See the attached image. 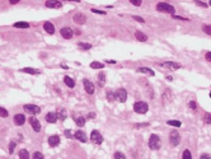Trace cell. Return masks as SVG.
Wrapping results in <instances>:
<instances>
[{"label":"cell","mask_w":211,"mask_h":159,"mask_svg":"<svg viewBox=\"0 0 211 159\" xmlns=\"http://www.w3.org/2000/svg\"><path fill=\"white\" fill-rule=\"evenodd\" d=\"M182 159H192V154H191V152L188 149H186L185 152H183Z\"/></svg>","instance_id":"cell-29"},{"label":"cell","mask_w":211,"mask_h":159,"mask_svg":"<svg viewBox=\"0 0 211 159\" xmlns=\"http://www.w3.org/2000/svg\"><path fill=\"white\" fill-rule=\"evenodd\" d=\"M205 57H206L207 61H211V52H207V54H206V56H205Z\"/></svg>","instance_id":"cell-47"},{"label":"cell","mask_w":211,"mask_h":159,"mask_svg":"<svg viewBox=\"0 0 211 159\" xmlns=\"http://www.w3.org/2000/svg\"><path fill=\"white\" fill-rule=\"evenodd\" d=\"M85 121H87V120L84 119V117H78V119L75 120L76 125H78V126H80V127H81V126H84V125H85Z\"/></svg>","instance_id":"cell-28"},{"label":"cell","mask_w":211,"mask_h":159,"mask_svg":"<svg viewBox=\"0 0 211 159\" xmlns=\"http://www.w3.org/2000/svg\"><path fill=\"white\" fill-rule=\"evenodd\" d=\"M0 116L1 117H8V111L3 107H0Z\"/></svg>","instance_id":"cell-36"},{"label":"cell","mask_w":211,"mask_h":159,"mask_svg":"<svg viewBox=\"0 0 211 159\" xmlns=\"http://www.w3.org/2000/svg\"><path fill=\"white\" fill-rule=\"evenodd\" d=\"M46 7L47 8H61L62 7V4L59 1V0H47L46 1Z\"/></svg>","instance_id":"cell-12"},{"label":"cell","mask_w":211,"mask_h":159,"mask_svg":"<svg viewBox=\"0 0 211 159\" xmlns=\"http://www.w3.org/2000/svg\"><path fill=\"white\" fill-rule=\"evenodd\" d=\"M73 29L69 28V27H64V28L61 29V36L64 38H66V40H70L71 37H73Z\"/></svg>","instance_id":"cell-11"},{"label":"cell","mask_w":211,"mask_h":159,"mask_svg":"<svg viewBox=\"0 0 211 159\" xmlns=\"http://www.w3.org/2000/svg\"><path fill=\"white\" fill-rule=\"evenodd\" d=\"M169 141H171V144L173 145V146H177V145L181 142L179 132H178V131H172L171 135H169Z\"/></svg>","instance_id":"cell-4"},{"label":"cell","mask_w":211,"mask_h":159,"mask_svg":"<svg viewBox=\"0 0 211 159\" xmlns=\"http://www.w3.org/2000/svg\"><path fill=\"white\" fill-rule=\"evenodd\" d=\"M65 135H66V136H67V138H73V135H71L70 130H65Z\"/></svg>","instance_id":"cell-45"},{"label":"cell","mask_w":211,"mask_h":159,"mask_svg":"<svg viewBox=\"0 0 211 159\" xmlns=\"http://www.w3.org/2000/svg\"><path fill=\"white\" fill-rule=\"evenodd\" d=\"M107 98H108L109 102H113V101L116 99V95H114V93L112 92V90H108V92H107Z\"/></svg>","instance_id":"cell-27"},{"label":"cell","mask_w":211,"mask_h":159,"mask_svg":"<svg viewBox=\"0 0 211 159\" xmlns=\"http://www.w3.org/2000/svg\"><path fill=\"white\" fill-rule=\"evenodd\" d=\"M138 71H139V73H144V74H146V75H149V76H154V75H155L154 71H153L151 69H149V68H139Z\"/></svg>","instance_id":"cell-19"},{"label":"cell","mask_w":211,"mask_h":159,"mask_svg":"<svg viewBox=\"0 0 211 159\" xmlns=\"http://www.w3.org/2000/svg\"><path fill=\"white\" fill-rule=\"evenodd\" d=\"M73 21H74V23H76V24H84L87 22V17L83 13H75L73 17Z\"/></svg>","instance_id":"cell-7"},{"label":"cell","mask_w":211,"mask_h":159,"mask_svg":"<svg viewBox=\"0 0 211 159\" xmlns=\"http://www.w3.org/2000/svg\"><path fill=\"white\" fill-rule=\"evenodd\" d=\"M210 98H211V93H210Z\"/></svg>","instance_id":"cell-51"},{"label":"cell","mask_w":211,"mask_h":159,"mask_svg":"<svg viewBox=\"0 0 211 159\" xmlns=\"http://www.w3.org/2000/svg\"><path fill=\"white\" fill-rule=\"evenodd\" d=\"M173 19H179V21H190V19L183 18V17H179V15H173Z\"/></svg>","instance_id":"cell-43"},{"label":"cell","mask_w":211,"mask_h":159,"mask_svg":"<svg viewBox=\"0 0 211 159\" xmlns=\"http://www.w3.org/2000/svg\"><path fill=\"white\" fill-rule=\"evenodd\" d=\"M90 140H92L93 142H95V144H102L103 136L101 135V132L98 130H94V131H92V134H90Z\"/></svg>","instance_id":"cell-5"},{"label":"cell","mask_w":211,"mask_h":159,"mask_svg":"<svg viewBox=\"0 0 211 159\" xmlns=\"http://www.w3.org/2000/svg\"><path fill=\"white\" fill-rule=\"evenodd\" d=\"M14 27L15 28H28L29 24L26 22H17V23H14Z\"/></svg>","instance_id":"cell-23"},{"label":"cell","mask_w":211,"mask_h":159,"mask_svg":"<svg viewBox=\"0 0 211 159\" xmlns=\"http://www.w3.org/2000/svg\"><path fill=\"white\" fill-rule=\"evenodd\" d=\"M205 124H211V113H206L204 117Z\"/></svg>","instance_id":"cell-34"},{"label":"cell","mask_w":211,"mask_h":159,"mask_svg":"<svg viewBox=\"0 0 211 159\" xmlns=\"http://www.w3.org/2000/svg\"><path fill=\"white\" fill-rule=\"evenodd\" d=\"M78 46H79V48H81V50H89V48H92V45H89V43H83V42H80Z\"/></svg>","instance_id":"cell-31"},{"label":"cell","mask_w":211,"mask_h":159,"mask_svg":"<svg viewBox=\"0 0 211 159\" xmlns=\"http://www.w3.org/2000/svg\"><path fill=\"white\" fill-rule=\"evenodd\" d=\"M83 84H84V88H85V92L88 93V94H93V93H94V84H93L90 80L84 79Z\"/></svg>","instance_id":"cell-8"},{"label":"cell","mask_w":211,"mask_h":159,"mask_svg":"<svg viewBox=\"0 0 211 159\" xmlns=\"http://www.w3.org/2000/svg\"><path fill=\"white\" fill-rule=\"evenodd\" d=\"M149 148L153 150H158L160 148V138L158 135H151L149 139Z\"/></svg>","instance_id":"cell-3"},{"label":"cell","mask_w":211,"mask_h":159,"mask_svg":"<svg viewBox=\"0 0 211 159\" xmlns=\"http://www.w3.org/2000/svg\"><path fill=\"white\" fill-rule=\"evenodd\" d=\"M163 66L168 68V69L171 70H177L181 68V64H178V62H173V61H168V62H164V64H161Z\"/></svg>","instance_id":"cell-15"},{"label":"cell","mask_w":211,"mask_h":159,"mask_svg":"<svg viewBox=\"0 0 211 159\" xmlns=\"http://www.w3.org/2000/svg\"><path fill=\"white\" fill-rule=\"evenodd\" d=\"M134 109H135V112H138V113L144 115V113H146V112H148L149 106H148L146 102H142V101H140V102H136L135 105H134Z\"/></svg>","instance_id":"cell-2"},{"label":"cell","mask_w":211,"mask_h":159,"mask_svg":"<svg viewBox=\"0 0 211 159\" xmlns=\"http://www.w3.org/2000/svg\"><path fill=\"white\" fill-rule=\"evenodd\" d=\"M209 5H211V0H210V3H209Z\"/></svg>","instance_id":"cell-50"},{"label":"cell","mask_w":211,"mask_h":159,"mask_svg":"<svg viewBox=\"0 0 211 159\" xmlns=\"http://www.w3.org/2000/svg\"><path fill=\"white\" fill-rule=\"evenodd\" d=\"M10 4H17V3H19V0H9Z\"/></svg>","instance_id":"cell-48"},{"label":"cell","mask_w":211,"mask_h":159,"mask_svg":"<svg viewBox=\"0 0 211 159\" xmlns=\"http://www.w3.org/2000/svg\"><path fill=\"white\" fill-rule=\"evenodd\" d=\"M66 111H65V109H60L59 111V113H57V119H60L61 120V121H64L65 119H66Z\"/></svg>","instance_id":"cell-24"},{"label":"cell","mask_w":211,"mask_h":159,"mask_svg":"<svg viewBox=\"0 0 211 159\" xmlns=\"http://www.w3.org/2000/svg\"><path fill=\"white\" fill-rule=\"evenodd\" d=\"M29 124H31V126L33 127V130L36 131V132H38V131L41 130V124H40V121H38L36 117L32 116L31 119H29Z\"/></svg>","instance_id":"cell-10"},{"label":"cell","mask_w":211,"mask_h":159,"mask_svg":"<svg viewBox=\"0 0 211 159\" xmlns=\"http://www.w3.org/2000/svg\"><path fill=\"white\" fill-rule=\"evenodd\" d=\"M69 1H80V0H69Z\"/></svg>","instance_id":"cell-49"},{"label":"cell","mask_w":211,"mask_h":159,"mask_svg":"<svg viewBox=\"0 0 211 159\" xmlns=\"http://www.w3.org/2000/svg\"><path fill=\"white\" fill-rule=\"evenodd\" d=\"M22 71H23V73H28V74H40V71L36 70V69H32V68H23Z\"/></svg>","instance_id":"cell-26"},{"label":"cell","mask_w":211,"mask_h":159,"mask_svg":"<svg viewBox=\"0 0 211 159\" xmlns=\"http://www.w3.org/2000/svg\"><path fill=\"white\" fill-rule=\"evenodd\" d=\"M113 157H114V159H126V157L123 155V153H121V152H116Z\"/></svg>","instance_id":"cell-32"},{"label":"cell","mask_w":211,"mask_h":159,"mask_svg":"<svg viewBox=\"0 0 211 159\" xmlns=\"http://www.w3.org/2000/svg\"><path fill=\"white\" fill-rule=\"evenodd\" d=\"M167 124L171 125V126H177V127H179L181 125V121H177V120H169V121H167Z\"/></svg>","instance_id":"cell-30"},{"label":"cell","mask_w":211,"mask_h":159,"mask_svg":"<svg viewBox=\"0 0 211 159\" xmlns=\"http://www.w3.org/2000/svg\"><path fill=\"white\" fill-rule=\"evenodd\" d=\"M200 159H211V157H210V155H207V154H202Z\"/></svg>","instance_id":"cell-46"},{"label":"cell","mask_w":211,"mask_h":159,"mask_svg":"<svg viewBox=\"0 0 211 159\" xmlns=\"http://www.w3.org/2000/svg\"><path fill=\"white\" fill-rule=\"evenodd\" d=\"M98 79L101 80V85H102V83L106 80V75H105V73H99V75H98Z\"/></svg>","instance_id":"cell-38"},{"label":"cell","mask_w":211,"mask_h":159,"mask_svg":"<svg viewBox=\"0 0 211 159\" xmlns=\"http://www.w3.org/2000/svg\"><path fill=\"white\" fill-rule=\"evenodd\" d=\"M74 138L78 139V140L81 141V142H85L87 141V135H85V132H84V131H76V132L74 134Z\"/></svg>","instance_id":"cell-17"},{"label":"cell","mask_w":211,"mask_h":159,"mask_svg":"<svg viewBox=\"0 0 211 159\" xmlns=\"http://www.w3.org/2000/svg\"><path fill=\"white\" fill-rule=\"evenodd\" d=\"M24 122H26V117H24V115H15L14 116V124L17 126H22L24 125Z\"/></svg>","instance_id":"cell-14"},{"label":"cell","mask_w":211,"mask_h":159,"mask_svg":"<svg viewBox=\"0 0 211 159\" xmlns=\"http://www.w3.org/2000/svg\"><path fill=\"white\" fill-rule=\"evenodd\" d=\"M64 81H65V84H66L69 88H73V87L75 85V81H74L73 79L70 78V76H65V78H64Z\"/></svg>","instance_id":"cell-21"},{"label":"cell","mask_w":211,"mask_h":159,"mask_svg":"<svg viewBox=\"0 0 211 159\" xmlns=\"http://www.w3.org/2000/svg\"><path fill=\"white\" fill-rule=\"evenodd\" d=\"M134 19H135V21H138V22H140V23H145V21H144V19H142L141 17H138V15H134V17H132Z\"/></svg>","instance_id":"cell-41"},{"label":"cell","mask_w":211,"mask_h":159,"mask_svg":"<svg viewBox=\"0 0 211 159\" xmlns=\"http://www.w3.org/2000/svg\"><path fill=\"white\" fill-rule=\"evenodd\" d=\"M190 107H191V108H192V109H196V102H194V101H191V102H190Z\"/></svg>","instance_id":"cell-44"},{"label":"cell","mask_w":211,"mask_h":159,"mask_svg":"<svg viewBox=\"0 0 211 159\" xmlns=\"http://www.w3.org/2000/svg\"><path fill=\"white\" fill-rule=\"evenodd\" d=\"M135 37H136V40L141 41V42H145V41L148 40L146 34H144L141 31H136V32H135Z\"/></svg>","instance_id":"cell-20"},{"label":"cell","mask_w":211,"mask_h":159,"mask_svg":"<svg viewBox=\"0 0 211 159\" xmlns=\"http://www.w3.org/2000/svg\"><path fill=\"white\" fill-rule=\"evenodd\" d=\"M157 9L159 12L168 13V14H174V12H176V9L171 4H167V3H159V4H157Z\"/></svg>","instance_id":"cell-1"},{"label":"cell","mask_w":211,"mask_h":159,"mask_svg":"<svg viewBox=\"0 0 211 159\" xmlns=\"http://www.w3.org/2000/svg\"><path fill=\"white\" fill-rule=\"evenodd\" d=\"M33 159H45V158H43V155L40 152H36L33 154Z\"/></svg>","instance_id":"cell-39"},{"label":"cell","mask_w":211,"mask_h":159,"mask_svg":"<svg viewBox=\"0 0 211 159\" xmlns=\"http://www.w3.org/2000/svg\"><path fill=\"white\" fill-rule=\"evenodd\" d=\"M14 148H15V141H10V144H9V153L10 154L14 153Z\"/></svg>","instance_id":"cell-35"},{"label":"cell","mask_w":211,"mask_h":159,"mask_svg":"<svg viewBox=\"0 0 211 159\" xmlns=\"http://www.w3.org/2000/svg\"><path fill=\"white\" fill-rule=\"evenodd\" d=\"M130 3L132 5H136V7H140L141 5V0H130Z\"/></svg>","instance_id":"cell-40"},{"label":"cell","mask_w":211,"mask_h":159,"mask_svg":"<svg viewBox=\"0 0 211 159\" xmlns=\"http://www.w3.org/2000/svg\"><path fill=\"white\" fill-rule=\"evenodd\" d=\"M103 66H105V65H103L102 62H98V61H93L92 64H90V68H92V69H103Z\"/></svg>","instance_id":"cell-22"},{"label":"cell","mask_w":211,"mask_h":159,"mask_svg":"<svg viewBox=\"0 0 211 159\" xmlns=\"http://www.w3.org/2000/svg\"><path fill=\"white\" fill-rule=\"evenodd\" d=\"M19 159H29V154L27 150L22 149L21 152H19Z\"/></svg>","instance_id":"cell-25"},{"label":"cell","mask_w":211,"mask_h":159,"mask_svg":"<svg viewBox=\"0 0 211 159\" xmlns=\"http://www.w3.org/2000/svg\"><path fill=\"white\" fill-rule=\"evenodd\" d=\"M60 144V138L57 135H52L48 138V145L50 146H57Z\"/></svg>","instance_id":"cell-16"},{"label":"cell","mask_w":211,"mask_h":159,"mask_svg":"<svg viewBox=\"0 0 211 159\" xmlns=\"http://www.w3.org/2000/svg\"><path fill=\"white\" fill-rule=\"evenodd\" d=\"M114 95H116V99L120 101V102H126V98H127V93H126V90L123 88H120L118 90H116V93H114Z\"/></svg>","instance_id":"cell-6"},{"label":"cell","mask_w":211,"mask_h":159,"mask_svg":"<svg viewBox=\"0 0 211 159\" xmlns=\"http://www.w3.org/2000/svg\"><path fill=\"white\" fill-rule=\"evenodd\" d=\"M202 31H204L206 34L211 36V26H204L202 27Z\"/></svg>","instance_id":"cell-33"},{"label":"cell","mask_w":211,"mask_h":159,"mask_svg":"<svg viewBox=\"0 0 211 159\" xmlns=\"http://www.w3.org/2000/svg\"><path fill=\"white\" fill-rule=\"evenodd\" d=\"M24 111L29 112V113L37 115V113H40V112H41V108L38 106H34V105H26V106H24Z\"/></svg>","instance_id":"cell-9"},{"label":"cell","mask_w":211,"mask_h":159,"mask_svg":"<svg viewBox=\"0 0 211 159\" xmlns=\"http://www.w3.org/2000/svg\"><path fill=\"white\" fill-rule=\"evenodd\" d=\"M46 120H47V122H50V124H55L57 120V113H55V112H48L47 116H46Z\"/></svg>","instance_id":"cell-18"},{"label":"cell","mask_w":211,"mask_h":159,"mask_svg":"<svg viewBox=\"0 0 211 159\" xmlns=\"http://www.w3.org/2000/svg\"><path fill=\"white\" fill-rule=\"evenodd\" d=\"M194 3H196L198 7H202V8H207V4L204 1H201V0H194Z\"/></svg>","instance_id":"cell-37"},{"label":"cell","mask_w":211,"mask_h":159,"mask_svg":"<svg viewBox=\"0 0 211 159\" xmlns=\"http://www.w3.org/2000/svg\"><path fill=\"white\" fill-rule=\"evenodd\" d=\"M43 28H45V31L47 32L48 34H54L55 33V27H54V24L51 23V22H45V23H43Z\"/></svg>","instance_id":"cell-13"},{"label":"cell","mask_w":211,"mask_h":159,"mask_svg":"<svg viewBox=\"0 0 211 159\" xmlns=\"http://www.w3.org/2000/svg\"><path fill=\"white\" fill-rule=\"evenodd\" d=\"M93 13H97V14H106L105 10H98V9H92Z\"/></svg>","instance_id":"cell-42"}]
</instances>
